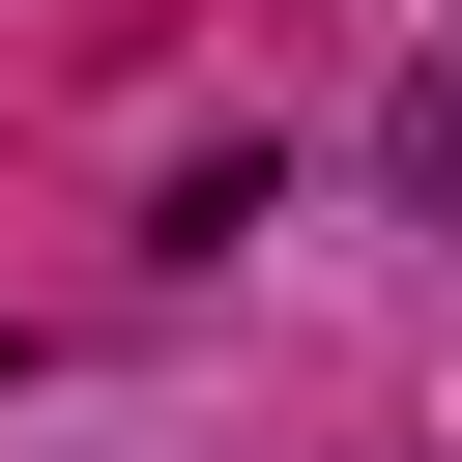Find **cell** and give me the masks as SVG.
I'll list each match as a JSON object with an SVG mask.
<instances>
[{
  "mask_svg": "<svg viewBox=\"0 0 462 462\" xmlns=\"http://www.w3.org/2000/svg\"><path fill=\"white\" fill-rule=\"evenodd\" d=\"M375 144H404V202H433V231H462V29H433V58H404V116H375Z\"/></svg>",
  "mask_w": 462,
  "mask_h": 462,
  "instance_id": "1",
  "label": "cell"
}]
</instances>
